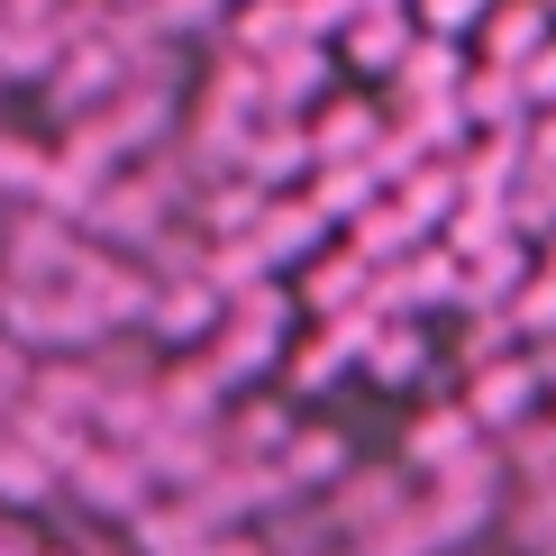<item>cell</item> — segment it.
I'll return each mask as SVG.
<instances>
[{
    "label": "cell",
    "mask_w": 556,
    "mask_h": 556,
    "mask_svg": "<svg viewBox=\"0 0 556 556\" xmlns=\"http://www.w3.org/2000/svg\"><path fill=\"white\" fill-rule=\"evenodd\" d=\"M64 483V466L46 447H28V438H10V447H0V502H10V511H28V502H46Z\"/></svg>",
    "instance_id": "1"
},
{
    "label": "cell",
    "mask_w": 556,
    "mask_h": 556,
    "mask_svg": "<svg viewBox=\"0 0 556 556\" xmlns=\"http://www.w3.org/2000/svg\"><path fill=\"white\" fill-rule=\"evenodd\" d=\"M64 483H74V493H91L101 511H137V502H147V475H137V456H83Z\"/></svg>",
    "instance_id": "2"
},
{
    "label": "cell",
    "mask_w": 556,
    "mask_h": 556,
    "mask_svg": "<svg viewBox=\"0 0 556 556\" xmlns=\"http://www.w3.org/2000/svg\"><path fill=\"white\" fill-rule=\"evenodd\" d=\"M346 55H356V64H402V55H410V18L392 10V0L356 10V28H346Z\"/></svg>",
    "instance_id": "3"
},
{
    "label": "cell",
    "mask_w": 556,
    "mask_h": 556,
    "mask_svg": "<svg viewBox=\"0 0 556 556\" xmlns=\"http://www.w3.org/2000/svg\"><path fill=\"white\" fill-rule=\"evenodd\" d=\"M529 410V365H483L475 375V420H520Z\"/></svg>",
    "instance_id": "4"
},
{
    "label": "cell",
    "mask_w": 556,
    "mask_h": 556,
    "mask_svg": "<svg viewBox=\"0 0 556 556\" xmlns=\"http://www.w3.org/2000/svg\"><path fill=\"white\" fill-rule=\"evenodd\" d=\"M483 28H493L483 46H493L502 64H529V55H539V46H547V18L529 10V0H520V10H502V18H483Z\"/></svg>",
    "instance_id": "5"
},
{
    "label": "cell",
    "mask_w": 556,
    "mask_h": 556,
    "mask_svg": "<svg viewBox=\"0 0 556 556\" xmlns=\"http://www.w3.org/2000/svg\"><path fill=\"white\" fill-rule=\"evenodd\" d=\"M466 438H475V410H438L429 429H410V456H438V466H456V456H466Z\"/></svg>",
    "instance_id": "6"
},
{
    "label": "cell",
    "mask_w": 556,
    "mask_h": 556,
    "mask_svg": "<svg viewBox=\"0 0 556 556\" xmlns=\"http://www.w3.org/2000/svg\"><path fill=\"white\" fill-rule=\"evenodd\" d=\"M402 83H410V91H429V101H438V91L456 83V55H447V46H410V55H402Z\"/></svg>",
    "instance_id": "7"
},
{
    "label": "cell",
    "mask_w": 556,
    "mask_h": 556,
    "mask_svg": "<svg viewBox=\"0 0 556 556\" xmlns=\"http://www.w3.org/2000/svg\"><path fill=\"white\" fill-rule=\"evenodd\" d=\"M365 137H375V119H365V110H346V119H329V128H319V155H338V147H365Z\"/></svg>",
    "instance_id": "8"
},
{
    "label": "cell",
    "mask_w": 556,
    "mask_h": 556,
    "mask_svg": "<svg viewBox=\"0 0 556 556\" xmlns=\"http://www.w3.org/2000/svg\"><path fill=\"white\" fill-rule=\"evenodd\" d=\"M292 475H301V483H319V475H338V438H311V447L292 456Z\"/></svg>",
    "instance_id": "9"
},
{
    "label": "cell",
    "mask_w": 556,
    "mask_h": 556,
    "mask_svg": "<svg viewBox=\"0 0 556 556\" xmlns=\"http://www.w3.org/2000/svg\"><path fill=\"white\" fill-rule=\"evenodd\" d=\"M0 556H37V547H28V529H18V520H0Z\"/></svg>",
    "instance_id": "10"
},
{
    "label": "cell",
    "mask_w": 556,
    "mask_h": 556,
    "mask_svg": "<svg viewBox=\"0 0 556 556\" xmlns=\"http://www.w3.org/2000/svg\"><path fill=\"white\" fill-rule=\"evenodd\" d=\"M429 18H447V28H456V18H475V0H429Z\"/></svg>",
    "instance_id": "11"
}]
</instances>
